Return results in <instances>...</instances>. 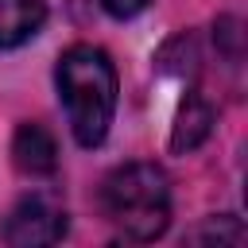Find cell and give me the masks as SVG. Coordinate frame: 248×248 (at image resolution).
<instances>
[{
  "label": "cell",
  "mask_w": 248,
  "mask_h": 248,
  "mask_svg": "<svg viewBox=\"0 0 248 248\" xmlns=\"http://www.w3.org/2000/svg\"><path fill=\"white\" fill-rule=\"evenodd\" d=\"M54 85L66 105L70 132L81 147H97L108 136L116 112V70L101 46L78 43L54 66Z\"/></svg>",
  "instance_id": "1"
},
{
  "label": "cell",
  "mask_w": 248,
  "mask_h": 248,
  "mask_svg": "<svg viewBox=\"0 0 248 248\" xmlns=\"http://www.w3.org/2000/svg\"><path fill=\"white\" fill-rule=\"evenodd\" d=\"M101 205L128 240H155L170 225V182L155 163H124L105 178Z\"/></svg>",
  "instance_id": "2"
},
{
  "label": "cell",
  "mask_w": 248,
  "mask_h": 248,
  "mask_svg": "<svg viewBox=\"0 0 248 248\" xmlns=\"http://www.w3.org/2000/svg\"><path fill=\"white\" fill-rule=\"evenodd\" d=\"M66 229H70L66 209L43 194H31V198H19L12 205L0 232L12 248H46V244H58L66 236Z\"/></svg>",
  "instance_id": "3"
},
{
  "label": "cell",
  "mask_w": 248,
  "mask_h": 248,
  "mask_svg": "<svg viewBox=\"0 0 248 248\" xmlns=\"http://www.w3.org/2000/svg\"><path fill=\"white\" fill-rule=\"evenodd\" d=\"M12 163L19 174H31V178H46L58 170V147H54V136L43 128V124H19L16 128V140H12Z\"/></svg>",
  "instance_id": "4"
},
{
  "label": "cell",
  "mask_w": 248,
  "mask_h": 248,
  "mask_svg": "<svg viewBox=\"0 0 248 248\" xmlns=\"http://www.w3.org/2000/svg\"><path fill=\"white\" fill-rule=\"evenodd\" d=\"M43 23H46L43 0H0V50L35 39Z\"/></svg>",
  "instance_id": "5"
},
{
  "label": "cell",
  "mask_w": 248,
  "mask_h": 248,
  "mask_svg": "<svg viewBox=\"0 0 248 248\" xmlns=\"http://www.w3.org/2000/svg\"><path fill=\"white\" fill-rule=\"evenodd\" d=\"M213 132V108L198 97V93H186L178 116H174V128H170V151L182 155V151H194L209 140Z\"/></svg>",
  "instance_id": "6"
},
{
  "label": "cell",
  "mask_w": 248,
  "mask_h": 248,
  "mask_svg": "<svg viewBox=\"0 0 248 248\" xmlns=\"http://www.w3.org/2000/svg\"><path fill=\"white\" fill-rule=\"evenodd\" d=\"M248 232L244 225L232 217V213H221V217H209L205 225H198L194 232H186L190 244H240Z\"/></svg>",
  "instance_id": "7"
},
{
  "label": "cell",
  "mask_w": 248,
  "mask_h": 248,
  "mask_svg": "<svg viewBox=\"0 0 248 248\" xmlns=\"http://www.w3.org/2000/svg\"><path fill=\"white\" fill-rule=\"evenodd\" d=\"M147 4H151V0H101V8H105L112 19H132V16H140Z\"/></svg>",
  "instance_id": "8"
}]
</instances>
